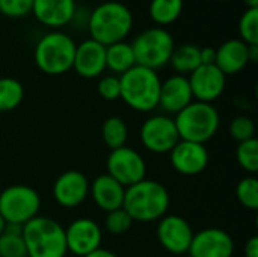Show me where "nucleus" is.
<instances>
[{"mask_svg": "<svg viewBox=\"0 0 258 257\" xmlns=\"http://www.w3.org/2000/svg\"><path fill=\"white\" fill-rule=\"evenodd\" d=\"M169 161L178 174L192 177L201 174L207 168L210 155L206 144L180 139L177 145L169 151Z\"/></svg>", "mask_w": 258, "mask_h": 257, "instance_id": "obj_13", "label": "nucleus"}, {"mask_svg": "<svg viewBox=\"0 0 258 257\" xmlns=\"http://www.w3.org/2000/svg\"><path fill=\"white\" fill-rule=\"evenodd\" d=\"M41 197L29 185L15 183L0 192V215L6 224L24 226L39 215Z\"/></svg>", "mask_w": 258, "mask_h": 257, "instance_id": "obj_8", "label": "nucleus"}, {"mask_svg": "<svg viewBox=\"0 0 258 257\" xmlns=\"http://www.w3.org/2000/svg\"><path fill=\"white\" fill-rule=\"evenodd\" d=\"M139 136L142 145L154 155L169 153L180 141L174 118L165 114L148 117L141 126Z\"/></svg>", "mask_w": 258, "mask_h": 257, "instance_id": "obj_10", "label": "nucleus"}, {"mask_svg": "<svg viewBox=\"0 0 258 257\" xmlns=\"http://www.w3.org/2000/svg\"><path fill=\"white\" fill-rule=\"evenodd\" d=\"M132 226H133V220L122 208L107 212L106 220H104L106 232H109L110 235H115V236H121V235L127 233L132 229Z\"/></svg>", "mask_w": 258, "mask_h": 257, "instance_id": "obj_31", "label": "nucleus"}, {"mask_svg": "<svg viewBox=\"0 0 258 257\" xmlns=\"http://www.w3.org/2000/svg\"><path fill=\"white\" fill-rule=\"evenodd\" d=\"M187 254L192 257H233L234 239L224 229H203L194 235Z\"/></svg>", "mask_w": 258, "mask_h": 257, "instance_id": "obj_15", "label": "nucleus"}, {"mask_svg": "<svg viewBox=\"0 0 258 257\" xmlns=\"http://www.w3.org/2000/svg\"><path fill=\"white\" fill-rule=\"evenodd\" d=\"M136 65L132 44L121 41L106 47V68L113 74H124Z\"/></svg>", "mask_w": 258, "mask_h": 257, "instance_id": "obj_22", "label": "nucleus"}, {"mask_svg": "<svg viewBox=\"0 0 258 257\" xmlns=\"http://www.w3.org/2000/svg\"><path fill=\"white\" fill-rule=\"evenodd\" d=\"M89 180L77 170L62 173L53 183V197L56 203L65 209L80 206L89 195Z\"/></svg>", "mask_w": 258, "mask_h": 257, "instance_id": "obj_16", "label": "nucleus"}, {"mask_svg": "<svg viewBox=\"0 0 258 257\" xmlns=\"http://www.w3.org/2000/svg\"><path fill=\"white\" fill-rule=\"evenodd\" d=\"M76 0H33L32 14L35 18L48 27L57 29L71 23L76 17Z\"/></svg>", "mask_w": 258, "mask_h": 257, "instance_id": "obj_19", "label": "nucleus"}, {"mask_svg": "<svg viewBox=\"0 0 258 257\" xmlns=\"http://www.w3.org/2000/svg\"><path fill=\"white\" fill-rule=\"evenodd\" d=\"M248 8H258V0H242Z\"/></svg>", "mask_w": 258, "mask_h": 257, "instance_id": "obj_39", "label": "nucleus"}, {"mask_svg": "<svg viewBox=\"0 0 258 257\" xmlns=\"http://www.w3.org/2000/svg\"><path fill=\"white\" fill-rule=\"evenodd\" d=\"M236 197L239 203L248 211L258 209V179L255 176L243 177L236 186Z\"/></svg>", "mask_w": 258, "mask_h": 257, "instance_id": "obj_28", "label": "nucleus"}, {"mask_svg": "<svg viewBox=\"0 0 258 257\" xmlns=\"http://www.w3.org/2000/svg\"><path fill=\"white\" fill-rule=\"evenodd\" d=\"M239 35L243 42L258 44V8H248L239 20Z\"/></svg>", "mask_w": 258, "mask_h": 257, "instance_id": "obj_30", "label": "nucleus"}, {"mask_svg": "<svg viewBox=\"0 0 258 257\" xmlns=\"http://www.w3.org/2000/svg\"><path fill=\"white\" fill-rule=\"evenodd\" d=\"M200 48L198 45L187 42V44H180L175 45L169 64L174 68L177 74L186 76L195 71L201 65V58H200Z\"/></svg>", "mask_w": 258, "mask_h": 257, "instance_id": "obj_23", "label": "nucleus"}, {"mask_svg": "<svg viewBox=\"0 0 258 257\" xmlns=\"http://www.w3.org/2000/svg\"><path fill=\"white\" fill-rule=\"evenodd\" d=\"M121 100L138 112H151L159 108L162 80L157 71L135 65L119 76Z\"/></svg>", "mask_w": 258, "mask_h": 257, "instance_id": "obj_3", "label": "nucleus"}, {"mask_svg": "<svg viewBox=\"0 0 258 257\" xmlns=\"http://www.w3.org/2000/svg\"><path fill=\"white\" fill-rule=\"evenodd\" d=\"M174 123L181 141L206 144L219 130L221 117L213 103L194 100L174 115Z\"/></svg>", "mask_w": 258, "mask_h": 257, "instance_id": "obj_5", "label": "nucleus"}, {"mask_svg": "<svg viewBox=\"0 0 258 257\" xmlns=\"http://www.w3.org/2000/svg\"><path fill=\"white\" fill-rule=\"evenodd\" d=\"M24 98V88L14 77H0V112L15 111Z\"/></svg>", "mask_w": 258, "mask_h": 257, "instance_id": "obj_27", "label": "nucleus"}, {"mask_svg": "<svg viewBox=\"0 0 258 257\" xmlns=\"http://www.w3.org/2000/svg\"><path fill=\"white\" fill-rule=\"evenodd\" d=\"M230 136L237 142H245L255 138V123L249 117H236L228 127Z\"/></svg>", "mask_w": 258, "mask_h": 257, "instance_id": "obj_32", "label": "nucleus"}, {"mask_svg": "<svg viewBox=\"0 0 258 257\" xmlns=\"http://www.w3.org/2000/svg\"><path fill=\"white\" fill-rule=\"evenodd\" d=\"M245 257H258V238L252 236L245 245Z\"/></svg>", "mask_w": 258, "mask_h": 257, "instance_id": "obj_36", "label": "nucleus"}, {"mask_svg": "<svg viewBox=\"0 0 258 257\" xmlns=\"http://www.w3.org/2000/svg\"><path fill=\"white\" fill-rule=\"evenodd\" d=\"M133 27V14L127 5L115 0L97 5L88 17L91 39L107 47L125 41Z\"/></svg>", "mask_w": 258, "mask_h": 257, "instance_id": "obj_2", "label": "nucleus"}, {"mask_svg": "<svg viewBox=\"0 0 258 257\" xmlns=\"http://www.w3.org/2000/svg\"><path fill=\"white\" fill-rule=\"evenodd\" d=\"M97 91L101 98L107 101H115L121 97V83H119V76L115 74H107L103 76L98 83H97Z\"/></svg>", "mask_w": 258, "mask_h": 257, "instance_id": "obj_33", "label": "nucleus"}, {"mask_svg": "<svg viewBox=\"0 0 258 257\" xmlns=\"http://www.w3.org/2000/svg\"><path fill=\"white\" fill-rule=\"evenodd\" d=\"M101 138L109 150H116L127 145L128 127L121 117H109L101 126Z\"/></svg>", "mask_w": 258, "mask_h": 257, "instance_id": "obj_25", "label": "nucleus"}, {"mask_svg": "<svg viewBox=\"0 0 258 257\" xmlns=\"http://www.w3.org/2000/svg\"><path fill=\"white\" fill-rule=\"evenodd\" d=\"M236 159L239 165L254 176L258 171V141L257 138H252L245 142H239L236 148Z\"/></svg>", "mask_w": 258, "mask_h": 257, "instance_id": "obj_29", "label": "nucleus"}, {"mask_svg": "<svg viewBox=\"0 0 258 257\" xmlns=\"http://www.w3.org/2000/svg\"><path fill=\"white\" fill-rule=\"evenodd\" d=\"M184 0H151L150 2V17L159 26H168L178 20L183 12Z\"/></svg>", "mask_w": 258, "mask_h": 257, "instance_id": "obj_24", "label": "nucleus"}, {"mask_svg": "<svg viewBox=\"0 0 258 257\" xmlns=\"http://www.w3.org/2000/svg\"><path fill=\"white\" fill-rule=\"evenodd\" d=\"M157 241L159 244L174 256L187 254L194 239V229L186 218L180 215H165L157 221Z\"/></svg>", "mask_w": 258, "mask_h": 257, "instance_id": "obj_11", "label": "nucleus"}, {"mask_svg": "<svg viewBox=\"0 0 258 257\" xmlns=\"http://www.w3.org/2000/svg\"><path fill=\"white\" fill-rule=\"evenodd\" d=\"M76 47V41L68 33L59 30L48 32L41 36L35 45V64L45 74H63L73 70Z\"/></svg>", "mask_w": 258, "mask_h": 257, "instance_id": "obj_6", "label": "nucleus"}, {"mask_svg": "<svg viewBox=\"0 0 258 257\" xmlns=\"http://www.w3.org/2000/svg\"><path fill=\"white\" fill-rule=\"evenodd\" d=\"M248 58H249V62H257L258 44H249V45H248Z\"/></svg>", "mask_w": 258, "mask_h": 257, "instance_id": "obj_38", "label": "nucleus"}, {"mask_svg": "<svg viewBox=\"0 0 258 257\" xmlns=\"http://www.w3.org/2000/svg\"><path fill=\"white\" fill-rule=\"evenodd\" d=\"M21 230L23 226L6 224L0 235V257H27Z\"/></svg>", "mask_w": 258, "mask_h": 257, "instance_id": "obj_26", "label": "nucleus"}, {"mask_svg": "<svg viewBox=\"0 0 258 257\" xmlns=\"http://www.w3.org/2000/svg\"><path fill=\"white\" fill-rule=\"evenodd\" d=\"M169 204L168 189L157 180L144 179L125 188L122 209L133 223H154L168 214Z\"/></svg>", "mask_w": 258, "mask_h": 257, "instance_id": "obj_1", "label": "nucleus"}, {"mask_svg": "<svg viewBox=\"0 0 258 257\" xmlns=\"http://www.w3.org/2000/svg\"><path fill=\"white\" fill-rule=\"evenodd\" d=\"M106 174H109L124 188L144 180L147 176V164L144 156L138 150L127 145L110 150L106 161Z\"/></svg>", "mask_w": 258, "mask_h": 257, "instance_id": "obj_9", "label": "nucleus"}, {"mask_svg": "<svg viewBox=\"0 0 258 257\" xmlns=\"http://www.w3.org/2000/svg\"><path fill=\"white\" fill-rule=\"evenodd\" d=\"M73 70L85 79L100 77L106 70V47L91 38L77 44Z\"/></svg>", "mask_w": 258, "mask_h": 257, "instance_id": "obj_18", "label": "nucleus"}, {"mask_svg": "<svg viewBox=\"0 0 258 257\" xmlns=\"http://www.w3.org/2000/svg\"><path fill=\"white\" fill-rule=\"evenodd\" d=\"M124 194L125 188L109 174H101L95 177L89 185V195L92 201L106 214L122 208Z\"/></svg>", "mask_w": 258, "mask_h": 257, "instance_id": "obj_20", "label": "nucleus"}, {"mask_svg": "<svg viewBox=\"0 0 258 257\" xmlns=\"http://www.w3.org/2000/svg\"><path fill=\"white\" fill-rule=\"evenodd\" d=\"M21 236L27 257H65V229L53 218L35 217L23 226Z\"/></svg>", "mask_w": 258, "mask_h": 257, "instance_id": "obj_4", "label": "nucleus"}, {"mask_svg": "<svg viewBox=\"0 0 258 257\" xmlns=\"http://www.w3.org/2000/svg\"><path fill=\"white\" fill-rule=\"evenodd\" d=\"M5 227H6V221L2 218V215H0V235L5 232Z\"/></svg>", "mask_w": 258, "mask_h": 257, "instance_id": "obj_40", "label": "nucleus"}, {"mask_svg": "<svg viewBox=\"0 0 258 257\" xmlns=\"http://www.w3.org/2000/svg\"><path fill=\"white\" fill-rule=\"evenodd\" d=\"M136 65L157 71L169 64L175 48L172 35L165 27H148L142 30L132 42Z\"/></svg>", "mask_w": 258, "mask_h": 257, "instance_id": "obj_7", "label": "nucleus"}, {"mask_svg": "<svg viewBox=\"0 0 258 257\" xmlns=\"http://www.w3.org/2000/svg\"><path fill=\"white\" fill-rule=\"evenodd\" d=\"M83 257H118L113 251H110V250H107V248H97V250H94L92 253H89V254H86V256Z\"/></svg>", "mask_w": 258, "mask_h": 257, "instance_id": "obj_37", "label": "nucleus"}, {"mask_svg": "<svg viewBox=\"0 0 258 257\" xmlns=\"http://www.w3.org/2000/svg\"><path fill=\"white\" fill-rule=\"evenodd\" d=\"M194 101L192 89L187 80V76L174 74L162 82L160 95H159V108L165 112V115H177L187 105Z\"/></svg>", "mask_w": 258, "mask_h": 257, "instance_id": "obj_17", "label": "nucleus"}, {"mask_svg": "<svg viewBox=\"0 0 258 257\" xmlns=\"http://www.w3.org/2000/svg\"><path fill=\"white\" fill-rule=\"evenodd\" d=\"M192 95L197 101L213 103L225 91L227 76L215 65H200L187 76Z\"/></svg>", "mask_w": 258, "mask_h": 257, "instance_id": "obj_14", "label": "nucleus"}, {"mask_svg": "<svg viewBox=\"0 0 258 257\" xmlns=\"http://www.w3.org/2000/svg\"><path fill=\"white\" fill-rule=\"evenodd\" d=\"M180 257H192V256H189V254H183V256H180Z\"/></svg>", "mask_w": 258, "mask_h": 257, "instance_id": "obj_41", "label": "nucleus"}, {"mask_svg": "<svg viewBox=\"0 0 258 257\" xmlns=\"http://www.w3.org/2000/svg\"><path fill=\"white\" fill-rule=\"evenodd\" d=\"M68 253L83 257L101 247L103 232L97 221L91 218H77L65 229Z\"/></svg>", "mask_w": 258, "mask_h": 257, "instance_id": "obj_12", "label": "nucleus"}, {"mask_svg": "<svg viewBox=\"0 0 258 257\" xmlns=\"http://www.w3.org/2000/svg\"><path fill=\"white\" fill-rule=\"evenodd\" d=\"M249 64L248 58V44L240 38H233L222 42L216 48L215 65L225 74H237Z\"/></svg>", "mask_w": 258, "mask_h": 257, "instance_id": "obj_21", "label": "nucleus"}, {"mask_svg": "<svg viewBox=\"0 0 258 257\" xmlns=\"http://www.w3.org/2000/svg\"><path fill=\"white\" fill-rule=\"evenodd\" d=\"M200 58H201V65L215 64L216 48L215 47H203V48H200Z\"/></svg>", "mask_w": 258, "mask_h": 257, "instance_id": "obj_35", "label": "nucleus"}, {"mask_svg": "<svg viewBox=\"0 0 258 257\" xmlns=\"http://www.w3.org/2000/svg\"><path fill=\"white\" fill-rule=\"evenodd\" d=\"M33 0H0V14L9 18H21L32 12Z\"/></svg>", "mask_w": 258, "mask_h": 257, "instance_id": "obj_34", "label": "nucleus"}]
</instances>
